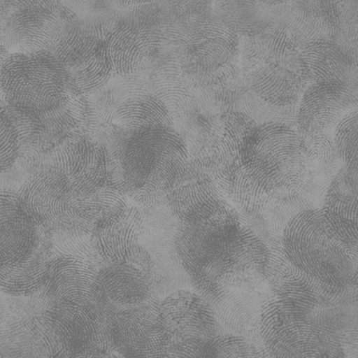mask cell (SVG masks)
Returning a JSON list of instances; mask_svg holds the SVG:
<instances>
[{"mask_svg":"<svg viewBox=\"0 0 358 358\" xmlns=\"http://www.w3.org/2000/svg\"><path fill=\"white\" fill-rule=\"evenodd\" d=\"M107 150V185L139 207L166 201V187L189 158L187 143L174 127L122 131Z\"/></svg>","mask_w":358,"mask_h":358,"instance_id":"6da1fadb","label":"cell"},{"mask_svg":"<svg viewBox=\"0 0 358 358\" xmlns=\"http://www.w3.org/2000/svg\"><path fill=\"white\" fill-rule=\"evenodd\" d=\"M239 159L249 178L266 193L277 197L305 193L311 162L295 127L257 124L243 142Z\"/></svg>","mask_w":358,"mask_h":358,"instance_id":"7a4b0ae2","label":"cell"},{"mask_svg":"<svg viewBox=\"0 0 358 358\" xmlns=\"http://www.w3.org/2000/svg\"><path fill=\"white\" fill-rule=\"evenodd\" d=\"M284 254L294 268L322 282H357V249L334 234L321 208L303 210L290 220L281 235Z\"/></svg>","mask_w":358,"mask_h":358,"instance_id":"3957f363","label":"cell"},{"mask_svg":"<svg viewBox=\"0 0 358 358\" xmlns=\"http://www.w3.org/2000/svg\"><path fill=\"white\" fill-rule=\"evenodd\" d=\"M69 69L50 52H11L0 72L6 104L40 115L65 105Z\"/></svg>","mask_w":358,"mask_h":358,"instance_id":"277c9868","label":"cell"},{"mask_svg":"<svg viewBox=\"0 0 358 358\" xmlns=\"http://www.w3.org/2000/svg\"><path fill=\"white\" fill-rule=\"evenodd\" d=\"M181 70L194 88L222 86L234 78L239 36L213 15L191 22Z\"/></svg>","mask_w":358,"mask_h":358,"instance_id":"5b68a950","label":"cell"},{"mask_svg":"<svg viewBox=\"0 0 358 358\" xmlns=\"http://www.w3.org/2000/svg\"><path fill=\"white\" fill-rule=\"evenodd\" d=\"M111 311L96 300H78L48 306L43 318L64 352L91 357L113 352L108 329Z\"/></svg>","mask_w":358,"mask_h":358,"instance_id":"8992f818","label":"cell"},{"mask_svg":"<svg viewBox=\"0 0 358 358\" xmlns=\"http://www.w3.org/2000/svg\"><path fill=\"white\" fill-rule=\"evenodd\" d=\"M229 175L213 156L188 159L166 187V203L181 223L206 218L228 201Z\"/></svg>","mask_w":358,"mask_h":358,"instance_id":"52a82bcc","label":"cell"},{"mask_svg":"<svg viewBox=\"0 0 358 358\" xmlns=\"http://www.w3.org/2000/svg\"><path fill=\"white\" fill-rule=\"evenodd\" d=\"M242 228L238 213L228 201L206 218L181 223L175 248L192 279L200 278L210 264L229 254L241 238Z\"/></svg>","mask_w":358,"mask_h":358,"instance_id":"ba28073f","label":"cell"},{"mask_svg":"<svg viewBox=\"0 0 358 358\" xmlns=\"http://www.w3.org/2000/svg\"><path fill=\"white\" fill-rule=\"evenodd\" d=\"M162 300L152 296L138 305L112 310V350L122 358H168L171 335L163 316Z\"/></svg>","mask_w":358,"mask_h":358,"instance_id":"9c48e42d","label":"cell"},{"mask_svg":"<svg viewBox=\"0 0 358 358\" xmlns=\"http://www.w3.org/2000/svg\"><path fill=\"white\" fill-rule=\"evenodd\" d=\"M22 212L48 235L59 233L78 193L62 174L50 168L29 178L17 192Z\"/></svg>","mask_w":358,"mask_h":358,"instance_id":"30bf717a","label":"cell"},{"mask_svg":"<svg viewBox=\"0 0 358 358\" xmlns=\"http://www.w3.org/2000/svg\"><path fill=\"white\" fill-rule=\"evenodd\" d=\"M152 268L151 255L137 245L124 263L99 268L94 299L110 310L145 302L152 296Z\"/></svg>","mask_w":358,"mask_h":358,"instance_id":"8fae6325","label":"cell"},{"mask_svg":"<svg viewBox=\"0 0 358 358\" xmlns=\"http://www.w3.org/2000/svg\"><path fill=\"white\" fill-rule=\"evenodd\" d=\"M6 19L0 43L15 52L49 51L64 12L57 2H24Z\"/></svg>","mask_w":358,"mask_h":358,"instance_id":"7c38bea8","label":"cell"},{"mask_svg":"<svg viewBox=\"0 0 358 358\" xmlns=\"http://www.w3.org/2000/svg\"><path fill=\"white\" fill-rule=\"evenodd\" d=\"M263 342L271 358H348L338 335L313 320L287 322Z\"/></svg>","mask_w":358,"mask_h":358,"instance_id":"4fadbf2b","label":"cell"},{"mask_svg":"<svg viewBox=\"0 0 358 358\" xmlns=\"http://www.w3.org/2000/svg\"><path fill=\"white\" fill-rule=\"evenodd\" d=\"M52 169L66 178L76 193L94 194L108 183L107 147L80 137L66 140L54 150Z\"/></svg>","mask_w":358,"mask_h":358,"instance_id":"5bb4252c","label":"cell"},{"mask_svg":"<svg viewBox=\"0 0 358 358\" xmlns=\"http://www.w3.org/2000/svg\"><path fill=\"white\" fill-rule=\"evenodd\" d=\"M357 108V96L347 82H324L308 86L296 110L299 133L336 129L350 112Z\"/></svg>","mask_w":358,"mask_h":358,"instance_id":"9a60e30c","label":"cell"},{"mask_svg":"<svg viewBox=\"0 0 358 358\" xmlns=\"http://www.w3.org/2000/svg\"><path fill=\"white\" fill-rule=\"evenodd\" d=\"M99 267L91 259L75 254L53 255L41 297L46 306L60 302L95 300Z\"/></svg>","mask_w":358,"mask_h":358,"instance_id":"2e32d148","label":"cell"},{"mask_svg":"<svg viewBox=\"0 0 358 358\" xmlns=\"http://www.w3.org/2000/svg\"><path fill=\"white\" fill-rule=\"evenodd\" d=\"M264 302L265 291L224 290L210 305L218 335L234 336L254 344L264 345L261 336V317Z\"/></svg>","mask_w":358,"mask_h":358,"instance_id":"e0dca14e","label":"cell"},{"mask_svg":"<svg viewBox=\"0 0 358 358\" xmlns=\"http://www.w3.org/2000/svg\"><path fill=\"white\" fill-rule=\"evenodd\" d=\"M104 50L113 76L136 75L162 50L161 31L159 28L118 24L108 31Z\"/></svg>","mask_w":358,"mask_h":358,"instance_id":"ac0fdd59","label":"cell"},{"mask_svg":"<svg viewBox=\"0 0 358 358\" xmlns=\"http://www.w3.org/2000/svg\"><path fill=\"white\" fill-rule=\"evenodd\" d=\"M161 305L171 344L187 340L209 341L218 335L212 306L197 293L178 290L162 300Z\"/></svg>","mask_w":358,"mask_h":358,"instance_id":"d6986e66","label":"cell"},{"mask_svg":"<svg viewBox=\"0 0 358 358\" xmlns=\"http://www.w3.org/2000/svg\"><path fill=\"white\" fill-rule=\"evenodd\" d=\"M45 235L22 212L17 192L0 190V265L27 260Z\"/></svg>","mask_w":358,"mask_h":358,"instance_id":"ffe728a7","label":"cell"},{"mask_svg":"<svg viewBox=\"0 0 358 358\" xmlns=\"http://www.w3.org/2000/svg\"><path fill=\"white\" fill-rule=\"evenodd\" d=\"M39 115L8 104H0V174L43 143Z\"/></svg>","mask_w":358,"mask_h":358,"instance_id":"44dd1931","label":"cell"},{"mask_svg":"<svg viewBox=\"0 0 358 358\" xmlns=\"http://www.w3.org/2000/svg\"><path fill=\"white\" fill-rule=\"evenodd\" d=\"M108 31L97 19L78 18L64 13L49 51L67 69H71L94 57L104 43Z\"/></svg>","mask_w":358,"mask_h":358,"instance_id":"7402d4cb","label":"cell"},{"mask_svg":"<svg viewBox=\"0 0 358 358\" xmlns=\"http://www.w3.org/2000/svg\"><path fill=\"white\" fill-rule=\"evenodd\" d=\"M145 224V213L142 208L130 204L123 219L116 225L94 228L90 235V245L98 264L104 266L129 260L139 245Z\"/></svg>","mask_w":358,"mask_h":358,"instance_id":"603a6c76","label":"cell"},{"mask_svg":"<svg viewBox=\"0 0 358 358\" xmlns=\"http://www.w3.org/2000/svg\"><path fill=\"white\" fill-rule=\"evenodd\" d=\"M357 176L343 168L332 180L321 208L326 223L342 242L357 249Z\"/></svg>","mask_w":358,"mask_h":358,"instance_id":"cb8c5ba5","label":"cell"},{"mask_svg":"<svg viewBox=\"0 0 358 358\" xmlns=\"http://www.w3.org/2000/svg\"><path fill=\"white\" fill-rule=\"evenodd\" d=\"M297 70L309 86L324 82H347L353 59L334 40L315 39L303 44L297 57Z\"/></svg>","mask_w":358,"mask_h":358,"instance_id":"d4e9b609","label":"cell"},{"mask_svg":"<svg viewBox=\"0 0 358 358\" xmlns=\"http://www.w3.org/2000/svg\"><path fill=\"white\" fill-rule=\"evenodd\" d=\"M250 90L273 106H295L308 88L297 70V64L271 63L261 67L249 78Z\"/></svg>","mask_w":358,"mask_h":358,"instance_id":"484cf974","label":"cell"},{"mask_svg":"<svg viewBox=\"0 0 358 358\" xmlns=\"http://www.w3.org/2000/svg\"><path fill=\"white\" fill-rule=\"evenodd\" d=\"M50 236H43L27 260L17 264L0 265L1 292L12 296H30L41 292L46 281L50 259L54 255Z\"/></svg>","mask_w":358,"mask_h":358,"instance_id":"4316f807","label":"cell"},{"mask_svg":"<svg viewBox=\"0 0 358 358\" xmlns=\"http://www.w3.org/2000/svg\"><path fill=\"white\" fill-rule=\"evenodd\" d=\"M151 94L167 108L173 123L189 113L196 101L194 87L185 78L181 65L163 66L150 80Z\"/></svg>","mask_w":358,"mask_h":358,"instance_id":"83f0119b","label":"cell"},{"mask_svg":"<svg viewBox=\"0 0 358 358\" xmlns=\"http://www.w3.org/2000/svg\"><path fill=\"white\" fill-rule=\"evenodd\" d=\"M214 5V17L238 35L257 36L273 22L264 2L229 0L215 2Z\"/></svg>","mask_w":358,"mask_h":358,"instance_id":"f1b7e54d","label":"cell"},{"mask_svg":"<svg viewBox=\"0 0 358 358\" xmlns=\"http://www.w3.org/2000/svg\"><path fill=\"white\" fill-rule=\"evenodd\" d=\"M113 124L124 132L157 127H174L167 108L152 94L137 96L122 102Z\"/></svg>","mask_w":358,"mask_h":358,"instance_id":"f546056e","label":"cell"},{"mask_svg":"<svg viewBox=\"0 0 358 358\" xmlns=\"http://www.w3.org/2000/svg\"><path fill=\"white\" fill-rule=\"evenodd\" d=\"M228 198L245 214L264 216L278 197L257 187L238 162L229 169Z\"/></svg>","mask_w":358,"mask_h":358,"instance_id":"4dcf8cb0","label":"cell"},{"mask_svg":"<svg viewBox=\"0 0 358 358\" xmlns=\"http://www.w3.org/2000/svg\"><path fill=\"white\" fill-rule=\"evenodd\" d=\"M222 129L217 142L214 158L225 167L241 162L239 152L248 134L257 127V122L238 110H229L222 118Z\"/></svg>","mask_w":358,"mask_h":358,"instance_id":"1f68e13d","label":"cell"},{"mask_svg":"<svg viewBox=\"0 0 358 358\" xmlns=\"http://www.w3.org/2000/svg\"><path fill=\"white\" fill-rule=\"evenodd\" d=\"M69 69L73 87L88 95L103 88L113 76L110 64L105 54L104 43L87 62Z\"/></svg>","mask_w":358,"mask_h":358,"instance_id":"d6a6232c","label":"cell"},{"mask_svg":"<svg viewBox=\"0 0 358 358\" xmlns=\"http://www.w3.org/2000/svg\"><path fill=\"white\" fill-rule=\"evenodd\" d=\"M198 358H271L264 345L229 335H217L208 341Z\"/></svg>","mask_w":358,"mask_h":358,"instance_id":"836d02e7","label":"cell"},{"mask_svg":"<svg viewBox=\"0 0 358 358\" xmlns=\"http://www.w3.org/2000/svg\"><path fill=\"white\" fill-rule=\"evenodd\" d=\"M336 153L350 174L357 176L358 110L350 112L336 127L334 134Z\"/></svg>","mask_w":358,"mask_h":358,"instance_id":"e575fe53","label":"cell"},{"mask_svg":"<svg viewBox=\"0 0 358 358\" xmlns=\"http://www.w3.org/2000/svg\"><path fill=\"white\" fill-rule=\"evenodd\" d=\"M316 208L305 193L281 194L265 213L268 229L275 236H280L287 223L303 210Z\"/></svg>","mask_w":358,"mask_h":358,"instance_id":"d590c367","label":"cell"},{"mask_svg":"<svg viewBox=\"0 0 358 358\" xmlns=\"http://www.w3.org/2000/svg\"><path fill=\"white\" fill-rule=\"evenodd\" d=\"M94 196L100 206V216L95 228L116 225L123 219L130 206L127 194L110 185L101 187Z\"/></svg>","mask_w":358,"mask_h":358,"instance_id":"8d00e7d4","label":"cell"},{"mask_svg":"<svg viewBox=\"0 0 358 358\" xmlns=\"http://www.w3.org/2000/svg\"><path fill=\"white\" fill-rule=\"evenodd\" d=\"M65 105L78 130L85 134H94L97 131L101 123L90 95L82 94L72 86L67 94Z\"/></svg>","mask_w":358,"mask_h":358,"instance_id":"74e56055","label":"cell"},{"mask_svg":"<svg viewBox=\"0 0 358 358\" xmlns=\"http://www.w3.org/2000/svg\"><path fill=\"white\" fill-rule=\"evenodd\" d=\"M303 149L310 161L329 163L336 155L334 134L330 131L315 130L299 133Z\"/></svg>","mask_w":358,"mask_h":358,"instance_id":"f35d334b","label":"cell"},{"mask_svg":"<svg viewBox=\"0 0 358 358\" xmlns=\"http://www.w3.org/2000/svg\"><path fill=\"white\" fill-rule=\"evenodd\" d=\"M66 104V103H65ZM41 123L43 124V138L45 141L56 138L62 134H67L78 130V127L70 116L66 105L50 111L39 115Z\"/></svg>","mask_w":358,"mask_h":358,"instance_id":"ab89813d","label":"cell"},{"mask_svg":"<svg viewBox=\"0 0 358 358\" xmlns=\"http://www.w3.org/2000/svg\"><path fill=\"white\" fill-rule=\"evenodd\" d=\"M90 97L94 103L99 122L113 124L118 108L123 102L114 86L108 83L103 88L90 94Z\"/></svg>","mask_w":358,"mask_h":358,"instance_id":"60d3db41","label":"cell"},{"mask_svg":"<svg viewBox=\"0 0 358 358\" xmlns=\"http://www.w3.org/2000/svg\"><path fill=\"white\" fill-rule=\"evenodd\" d=\"M111 85L117 90L123 102L130 98L151 94L150 80H147L140 73L136 75L117 76Z\"/></svg>","mask_w":358,"mask_h":358,"instance_id":"b9f144b4","label":"cell"},{"mask_svg":"<svg viewBox=\"0 0 358 358\" xmlns=\"http://www.w3.org/2000/svg\"><path fill=\"white\" fill-rule=\"evenodd\" d=\"M10 53V51L6 49L4 45L0 43V72H1L2 66L4 65L6 59H8ZM0 104H6L4 99H3L1 90H0Z\"/></svg>","mask_w":358,"mask_h":358,"instance_id":"7bdbcfd3","label":"cell"},{"mask_svg":"<svg viewBox=\"0 0 358 358\" xmlns=\"http://www.w3.org/2000/svg\"><path fill=\"white\" fill-rule=\"evenodd\" d=\"M45 358H86V357H71L69 355H66L59 347L55 348V350L51 351L50 354Z\"/></svg>","mask_w":358,"mask_h":358,"instance_id":"ee69618b","label":"cell"},{"mask_svg":"<svg viewBox=\"0 0 358 358\" xmlns=\"http://www.w3.org/2000/svg\"><path fill=\"white\" fill-rule=\"evenodd\" d=\"M86 358H122L120 356H118L117 353L110 352L106 354L99 355V356H94L91 357Z\"/></svg>","mask_w":358,"mask_h":358,"instance_id":"f6af8a7d","label":"cell"},{"mask_svg":"<svg viewBox=\"0 0 358 358\" xmlns=\"http://www.w3.org/2000/svg\"><path fill=\"white\" fill-rule=\"evenodd\" d=\"M0 358H5L4 354H3L1 348H0Z\"/></svg>","mask_w":358,"mask_h":358,"instance_id":"bcb514c9","label":"cell"}]
</instances>
